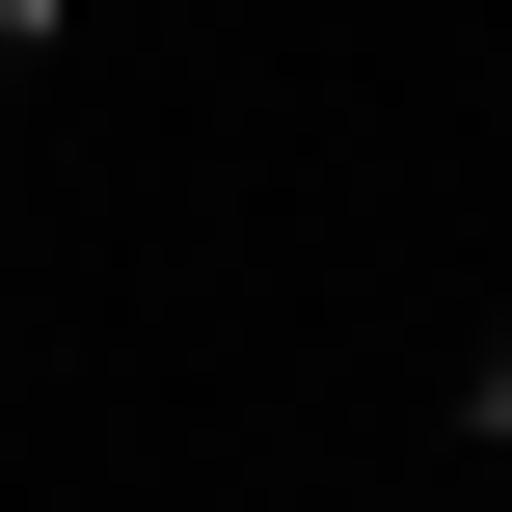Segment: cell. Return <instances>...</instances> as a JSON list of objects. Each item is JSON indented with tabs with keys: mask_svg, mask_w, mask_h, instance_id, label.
Returning a JSON list of instances; mask_svg holds the SVG:
<instances>
[{
	"mask_svg": "<svg viewBox=\"0 0 512 512\" xmlns=\"http://www.w3.org/2000/svg\"><path fill=\"white\" fill-rule=\"evenodd\" d=\"M486 432H512V378H486Z\"/></svg>",
	"mask_w": 512,
	"mask_h": 512,
	"instance_id": "cell-1",
	"label": "cell"
}]
</instances>
